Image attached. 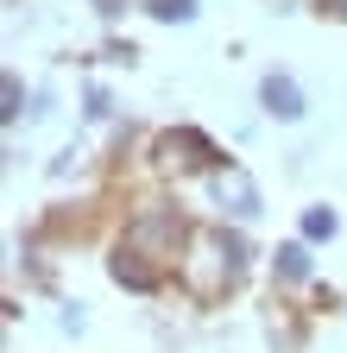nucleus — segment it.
<instances>
[{"label": "nucleus", "mask_w": 347, "mask_h": 353, "mask_svg": "<svg viewBox=\"0 0 347 353\" xmlns=\"http://www.w3.org/2000/svg\"><path fill=\"white\" fill-rule=\"evenodd\" d=\"M19 101H26V95H19V76H7V82H0V120H7V126H13V120L26 114Z\"/></svg>", "instance_id": "7"}, {"label": "nucleus", "mask_w": 347, "mask_h": 353, "mask_svg": "<svg viewBox=\"0 0 347 353\" xmlns=\"http://www.w3.org/2000/svg\"><path fill=\"white\" fill-rule=\"evenodd\" d=\"M215 196H221V208H228V214H240V221H252V214H259V190H252V176H246V170H234V164H228V170H215Z\"/></svg>", "instance_id": "3"}, {"label": "nucleus", "mask_w": 347, "mask_h": 353, "mask_svg": "<svg viewBox=\"0 0 347 353\" xmlns=\"http://www.w3.org/2000/svg\"><path fill=\"white\" fill-rule=\"evenodd\" d=\"M152 19H196V0H152Z\"/></svg>", "instance_id": "9"}, {"label": "nucleus", "mask_w": 347, "mask_h": 353, "mask_svg": "<svg viewBox=\"0 0 347 353\" xmlns=\"http://www.w3.org/2000/svg\"><path fill=\"white\" fill-rule=\"evenodd\" d=\"M158 158L164 164H184V170H202V164H221V152H215L196 126H177V132H164L158 139Z\"/></svg>", "instance_id": "2"}, {"label": "nucleus", "mask_w": 347, "mask_h": 353, "mask_svg": "<svg viewBox=\"0 0 347 353\" xmlns=\"http://www.w3.org/2000/svg\"><path fill=\"white\" fill-rule=\"evenodd\" d=\"M259 101H266V114H278V120H303V88L284 70H272L266 82H259Z\"/></svg>", "instance_id": "4"}, {"label": "nucleus", "mask_w": 347, "mask_h": 353, "mask_svg": "<svg viewBox=\"0 0 347 353\" xmlns=\"http://www.w3.org/2000/svg\"><path fill=\"white\" fill-rule=\"evenodd\" d=\"M335 234V208H310L303 214V240H328Z\"/></svg>", "instance_id": "8"}, {"label": "nucleus", "mask_w": 347, "mask_h": 353, "mask_svg": "<svg viewBox=\"0 0 347 353\" xmlns=\"http://www.w3.org/2000/svg\"><path fill=\"white\" fill-rule=\"evenodd\" d=\"M114 284H126V290H152L158 272L146 265V252H133V246L120 240V252H114Z\"/></svg>", "instance_id": "5"}, {"label": "nucleus", "mask_w": 347, "mask_h": 353, "mask_svg": "<svg viewBox=\"0 0 347 353\" xmlns=\"http://www.w3.org/2000/svg\"><path fill=\"white\" fill-rule=\"evenodd\" d=\"M322 13H341L347 19V0H322Z\"/></svg>", "instance_id": "10"}, {"label": "nucleus", "mask_w": 347, "mask_h": 353, "mask_svg": "<svg viewBox=\"0 0 347 353\" xmlns=\"http://www.w3.org/2000/svg\"><path fill=\"white\" fill-rule=\"evenodd\" d=\"M278 278L284 284H303V278H310V246H303V240L278 246Z\"/></svg>", "instance_id": "6"}, {"label": "nucleus", "mask_w": 347, "mask_h": 353, "mask_svg": "<svg viewBox=\"0 0 347 353\" xmlns=\"http://www.w3.org/2000/svg\"><path fill=\"white\" fill-rule=\"evenodd\" d=\"M184 240V221H177V208H146L139 221H133V228H126V246H133V252H164V246H177Z\"/></svg>", "instance_id": "1"}]
</instances>
